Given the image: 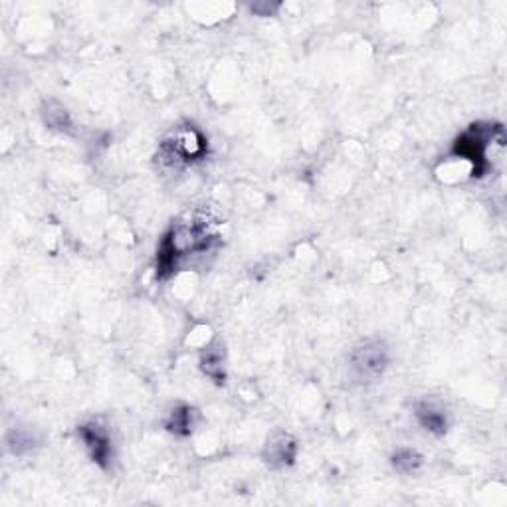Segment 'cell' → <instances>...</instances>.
I'll list each match as a JSON object with an SVG mask.
<instances>
[{"label": "cell", "mask_w": 507, "mask_h": 507, "mask_svg": "<svg viewBox=\"0 0 507 507\" xmlns=\"http://www.w3.org/2000/svg\"><path fill=\"white\" fill-rule=\"evenodd\" d=\"M199 422V410L189 405H179L171 410L169 419L165 420V429L179 438H187L194 432Z\"/></svg>", "instance_id": "9"}, {"label": "cell", "mask_w": 507, "mask_h": 507, "mask_svg": "<svg viewBox=\"0 0 507 507\" xmlns=\"http://www.w3.org/2000/svg\"><path fill=\"white\" fill-rule=\"evenodd\" d=\"M414 417L426 432L444 436L448 432V412L440 400L422 398L414 405Z\"/></svg>", "instance_id": "7"}, {"label": "cell", "mask_w": 507, "mask_h": 507, "mask_svg": "<svg viewBox=\"0 0 507 507\" xmlns=\"http://www.w3.org/2000/svg\"><path fill=\"white\" fill-rule=\"evenodd\" d=\"M503 127L500 123L491 121H478L471 123L466 131L456 137L452 143L450 155L454 159L466 160L470 165L471 179H483L490 171L488 151L493 143L503 145Z\"/></svg>", "instance_id": "2"}, {"label": "cell", "mask_w": 507, "mask_h": 507, "mask_svg": "<svg viewBox=\"0 0 507 507\" xmlns=\"http://www.w3.org/2000/svg\"><path fill=\"white\" fill-rule=\"evenodd\" d=\"M78 436L84 442L91 462L101 470H108L113 462V442L109 432L99 422H86L78 426Z\"/></svg>", "instance_id": "5"}, {"label": "cell", "mask_w": 507, "mask_h": 507, "mask_svg": "<svg viewBox=\"0 0 507 507\" xmlns=\"http://www.w3.org/2000/svg\"><path fill=\"white\" fill-rule=\"evenodd\" d=\"M42 118H44V123L48 129L52 131H57V133H72V118H70V113H67V109L64 106H60L57 101H50V103H46V108L42 111Z\"/></svg>", "instance_id": "10"}, {"label": "cell", "mask_w": 507, "mask_h": 507, "mask_svg": "<svg viewBox=\"0 0 507 507\" xmlns=\"http://www.w3.org/2000/svg\"><path fill=\"white\" fill-rule=\"evenodd\" d=\"M214 242L216 234L211 233L206 218L194 216L189 222L171 226L157 248V280H169L179 270L182 258L209 252Z\"/></svg>", "instance_id": "1"}, {"label": "cell", "mask_w": 507, "mask_h": 507, "mask_svg": "<svg viewBox=\"0 0 507 507\" xmlns=\"http://www.w3.org/2000/svg\"><path fill=\"white\" fill-rule=\"evenodd\" d=\"M201 371L209 377L212 383L224 385L226 380V349L221 339L211 341L201 351Z\"/></svg>", "instance_id": "8"}, {"label": "cell", "mask_w": 507, "mask_h": 507, "mask_svg": "<svg viewBox=\"0 0 507 507\" xmlns=\"http://www.w3.org/2000/svg\"><path fill=\"white\" fill-rule=\"evenodd\" d=\"M349 375L359 385H375L390 367V351L385 341L363 339L349 351Z\"/></svg>", "instance_id": "4"}, {"label": "cell", "mask_w": 507, "mask_h": 507, "mask_svg": "<svg viewBox=\"0 0 507 507\" xmlns=\"http://www.w3.org/2000/svg\"><path fill=\"white\" fill-rule=\"evenodd\" d=\"M209 155V140L197 125H181L172 129L157 149V160L165 169L191 167Z\"/></svg>", "instance_id": "3"}, {"label": "cell", "mask_w": 507, "mask_h": 507, "mask_svg": "<svg viewBox=\"0 0 507 507\" xmlns=\"http://www.w3.org/2000/svg\"><path fill=\"white\" fill-rule=\"evenodd\" d=\"M297 440L287 432H274L268 440L266 446H264V452L262 458L264 462H266L268 468L272 470H285V468H292L295 464V458H297Z\"/></svg>", "instance_id": "6"}, {"label": "cell", "mask_w": 507, "mask_h": 507, "mask_svg": "<svg viewBox=\"0 0 507 507\" xmlns=\"http://www.w3.org/2000/svg\"><path fill=\"white\" fill-rule=\"evenodd\" d=\"M34 446V438L26 432H22V430H15L13 434L8 436V448L13 450V454H25L28 452L30 448Z\"/></svg>", "instance_id": "12"}, {"label": "cell", "mask_w": 507, "mask_h": 507, "mask_svg": "<svg viewBox=\"0 0 507 507\" xmlns=\"http://www.w3.org/2000/svg\"><path fill=\"white\" fill-rule=\"evenodd\" d=\"M390 464L402 476H412L422 468L424 458L420 452L412 450V448H398V450L390 456Z\"/></svg>", "instance_id": "11"}]
</instances>
